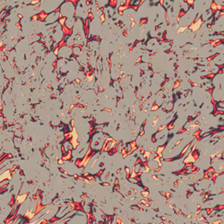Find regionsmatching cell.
<instances>
[{
	"mask_svg": "<svg viewBox=\"0 0 224 224\" xmlns=\"http://www.w3.org/2000/svg\"><path fill=\"white\" fill-rule=\"evenodd\" d=\"M62 122H61V118L59 117H52V118H51V120H50V124H51V126H53V127H55L56 128L60 124H61Z\"/></svg>",
	"mask_w": 224,
	"mask_h": 224,
	"instance_id": "8992f818",
	"label": "cell"
},
{
	"mask_svg": "<svg viewBox=\"0 0 224 224\" xmlns=\"http://www.w3.org/2000/svg\"><path fill=\"white\" fill-rule=\"evenodd\" d=\"M73 49L72 47L64 44L59 46V50H58V55L57 57L58 58H65V59H70L71 57H73Z\"/></svg>",
	"mask_w": 224,
	"mask_h": 224,
	"instance_id": "7a4b0ae2",
	"label": "cell"
},
{
	"mask_svg": "<svg viewBox=\"0 0 224 224\" xmlns=\"http://www.w3.org/2000/svg\"><path fill=\"white\" fill-rule=\"evenodd\" d=\"M72 49H73V56L74 57L80 56L81 54L83 53V48L82 45H76L75 44V45H74L72 47Z\"/></svg>",
	"mask_w": 224,
	"mask_h": 224,
	"instance_id": "5b68a950",
	"label": "cell"
},
{
	"mask_svg": "<svg viewBox=\"0 0 224 224\" xmlns=\"http://www.w3.org/2000/svg\"><path fill=\"white\" fill-rule=\"evenodd\" d=\"M140 195H141V197L147 199L150 196V193H149L148 189H142L141 192H140Z\"/></svg>",
	"mask_w": 224,
	"mask_h": 224,
	"instance_id": "52a82bcc",
	"label": "cell"
},
{
	"mask_svg": "<svg viewBox=\"0 0 224 224\" xmlns=\"http://www.w3.org/2000/svg\"><path fill=\"white\" fill-rule=\"evenodd\" d=\"M212 99L215 102L223 101L224 89H222V88H213V90L212 92Z\"/></svg>",
	"mask_w": 224,
	"mask_h": 224,
	"instance_id": "3957f363",
	"label": "cell"
},
{
	"mask_svg": "<svg viewBox=\"0 0 224 224\" xmlns=\"http://www.w3.org/2000/svg\"><path fill=\"white\" fill-rule=\"evenodd\" d=\"M59 12H60L61 16L63 17H66V18L74 17L75 14V5L73 2L66 0L60 5Z\"/></svg>",
	"mask_w": 224,
	"mask_h": 224,
	"instance_id": "6da1fadb",
	"label": "cell"
},
{
	"mask_svg": "<svg viewBox=\"0 0 224 224\" xmlns=\"http://www.w3.org/2000/svg\"><path fill=\"white\" fill-rule=\"evenodd\" d=\"M160 109V106L158 105V104H156L155 102L152 105V107H151V110L152 111H157L158 110Z\"/></svg>",
	"mask_w": 224,
	"mask_h": 224,
	"instance_id": "ba28073f",
	"label": "cell"
},
{
	"mask_svg": "<svg viewBox=\"0 0 224 224\" xmlns=\"http://www.w3.org/2000/svg\"><path fill=\"white\" fill-rule=\"evenodd\" d=\"M157 79H162V77L160 76V74H158V78H157ZM157 83H158V84H161V80H158V81H157Z\"/></svg>",
	"mask_w": 224,
	"mask_h": 224,
	"instance_id": "9c48e42d",
	"label": "cell"
},
{
	"mask_svg": "<svg viewBox=\"0 0 224 224\" xmlns=\"http://www.w3.org/2000/svg\"><path fill=\"white\" fill-rule=\"evenodd\" d=\"M213 14H214V12H213L211 8H208L207 10H205V11L202 14L201 18L203 19L204 22H207V21H209L211 18L213 17Z\"/></svg>",
	"mask_w": 224,
	"mask_h": 224,
	"instance_id": "277c9868",
	"label": "cell"
}]
</instances>
